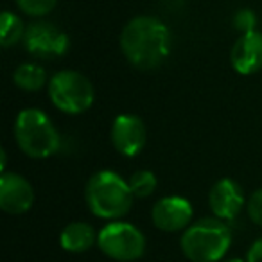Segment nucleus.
Here are the masks:
<instances>
[{"mask_svg": "<svg viewBox=\"0 0 262 262\" xmlns=\"http://www.w3.org/2000/svg\"><path fill=\"white\" fill-rule=\"evenodd\" d=\"M127 183H129V189L133 192V196L147 198L157 189V176L151 171H137Z\"/></svg>", "mask_w": 262, "mask_h": 262, "instance_id": "dca6fc26", "label": "nucleus"}, {"mask_svg": "<svg viewBox=\"0 0 262 262\" xmlns=\"http://www.w3.org/2000/svg\"><path fill=\"white\" fill-rule=\"evenodd\" d=\"M24 34H26V27H24L22 20L9 11L2 13L0 16V43L2 47H13L20 40H24Z\"/></svg>", "mask_w": 262, "mask_h": 262, "instance_id": "2eb2a0df", "label": "nucleus"}, {"mask_svg": "<svg viewBox=\"0 0 262 262\" xmlns=\"http://www.w3.org/2000/svg\"><path fill=\"white\" fill-rule=\"evenodd\" d=\"M246 262H262V237L250 246L246 255Z\"/></svg>", "mask_w": 262, "mask_h": 262, "instance_id": "aec40b11", "label": "nucleus"}, {"mask_svg": "<svg viewBox=\"0 0 262 262\" xmlns=\"http://www.w3.org/2000/svg\"><path fill=\"white\" fill-rule=\"evenodd\" d=\"M97 235L95 230L92 228L88 223L76 221L70 223L63 228L61 237H59V243L65 251L70 253H83V251L90 250L95 243H97Z\"/></svg>", "mask_w": 262, "mask_h": 262, "instance_id": "ddd939ff", "label": "nucleus"}, {"mask_svg": "<svg viewBox=\"0 0 262 262\" xmlns=\"http://www.w3.org/2000/svg\"><path fill=\"white\" fill-rule=\"evenodd\" d=\"M22 13L29 16H43L54 9L56 0H16Z\"/></svg>", "mask_w": 262, "mask_h": 262, "instance_id": "f3484780", "label": "nucleus"}, {"mask_svg": "<svg viewBox=\"0 0 262 262\" xmlns=\"http://www.w3.org/2000/svg\"><path fill=\"white\" fill-rule=\"evenodd\" d=\"M223 262H244V260H243V258H237L235 257V258H226V260H223Z\"/></svg>", "mask_w": 262, "mask_h": 262, "instance_id": "412c9836", "label": "nucleus"}, {"mask_svg": "<svg viewBox=\"0 0 262 262\" xmlns=\"http://www.w3.org/2000/svg\"><path fill=\"white\" fill-rule=\"evenodd\" d=\"M84 196L92 214L110 221L124 217L133 205V192L129 189V183H126L113 171L95 172L88 180Z\"/></svg>", "mask_w": 262, "mask_h": 262, "instance_id": "f03ea898", "label": "nucleus"}, {"mask_svg": "<svg viewBox=\"0 0 262 262\" xmlns=\"http://www.w3.org/2000/svg\"><path fill=\"white\" fill-rule=\"evenodd\" d=\"M120 49L127 61L137 69H157L171 52V33L158 18L137 16L122 29Z\"/></svg>", "mask_w": 262, "mask_h": 262, "instance_id": "f257e3e1", "label": "nucleus"}, {"mask_svg": "<svg viewBox=\"0 0 262 262\" xmlns=\"http://www.w3.org/2000/svg\"><path fill=\"white\" fill-rule=\"evenodd\" d=\"M97 246L113 260L133 262L139 260L146 251V237L129 223L113 221L99 232Z\"/></svg>", "mask_w": 262, "mask_h": 262, "instance_id": "423d86ee", "label": "nucleus"}, {"mask_svg": "<svg viewBox=\"0 0 262 262\" xmlns=\"http://www.w3.org/2000/svg\"><path fill=\"white\" fill-rule=\"evenodd\" d=\"M112 144L122 157H137L146 144V126L142 119L129 113L117 117L112 124Z\"/></svg>", "mask_w": 262, "mask_h": 262, "instance_id": "6e6552de", "label": "nucleus"}, {"mask_svg": "<svg viewBox=\"0 0 262 262\" xmlns=\"http://www.w3.org/2000/svg\"><path fill=\"white\" fill-rule=\"evenodd\" d=\"M232 67L243 76H251L262 69V34L258 31L241 34L230 52Z\"/></svg>", "mask_w": 262, "mask_h": 262, "instance_id": "f8f14e48", "label": "nucleus"}, {"mask_svg": "<svg viewBox=\"0 0 262 262\" xmlns=\"http://www.w3.org/2000/svg\"><path fill=\"white\" fill-rule=\"evenodd\" d=\"M255 26H257V18H255V13L250 9H241L233 16V27L239 31L241 34L253 33Z\"/></svg>", "mask_w": 262, "mask_h": 262, "instance_id": "a211bd4d", "label": "nucleus"}, {"mask_svg": "<svg viewBox=\"0 0 262 262\" xmlns=\"http://www.w3.org/2000/svg\"><path fill=\"white\" fill-rule=\"evenodd\" d=\"M192 205L189 200L182 196H167L162 198L153 207L151 217L153 225L162 232H180L187 230L192 221Z\"/></svg>", "mask_w": 262, "mask_h": 262, "instance_id": "1a4fd4ad", "label": "nucleus"}, {"mask_svg": "<svg viewBox=\"0 0 262 262\" xmlns=\"http://www.w3.org/2000/svg\"><path fill=\"white\" fill-rule=\"evenodd\" d=\"M18 147L31 158H49L59 149V133L41 110H22L15 122Z\"/></svg>", "mask_w": 262, "mask_h": 262, "instance_id": "20e7f679", "label": "nucleus"}, {"mask_svg": "<svg viewBox=\"0 0 262 262\" xmlns=\"http://www.w3.org/2000/svg\"><path fill=\"white\" fill-rule=\"evenodd\" d=\"M13 81L18 88L26 92H38L40 88H43L47 76H45V70L40 65H34V63H26V65H20L15 70V76Z\"/></svg>", "mask_w": 262, "mask_h": 262, "instance_id": "4468645a", "label": "nucleus"}, {"mask_svg": "<svg viewBox=\"0 0 262 262\" xmlns=\"http://www.w3.org/2000/svg\"><path fill=\"white\" fill-rule=\"evenodd\" d=\"M34 192L31 183L16 172H2L0 176V208L18 215L33 207Z\"/></svg>", "mask_w": 262, "mask_h": 262, "instance_id": "9d476101", "label": "nucleus"}, {"mask_svg": "<svg viewBox=\"0 0 262 262\" xmlns=\"http://www.w3.org/2000/svg\"><path fill=\"white\" fill-rule=\"evenodd\" d=\"M248 215L255 225L262 226V189L255 190L248 200Z\"/></svg>", "mask_w": 262, "mask_h": 262, "instance_id": "6ab92c4d", "label": "nucleus"}, {"mask_svg": "<svg viewBox=\"0 0 262 262\" xmlns=\"http://www.w3.org/2000/svg\"><path fill=\"white\" fill-rule=\"evenodd\" d=\"M49 97L52 104L65 113H83L94 102V86L77 70H61L49 83Z\"/></svg>", "mask_w": 262, "mask_h": 262, "instance_id": "39448f33", "label": "nucleus"}, {"mask_svg": "<svg viewBox=\"0 0 262 262\" xmlns=\"http://www.w3.org/2000/svg\"><path fill=\"white\" fill-rule=\"evenodd\" d=\"M182 251L192 262H217L232 244V232L219 217H205L190 225L182 235Z\"/></svg>", "mask_w": 262, "mask_h": 262, "instance_id": "7ed1b4c3", "label": "nucleus"}, {"mask_svg": "<svg viewBox=\"0 0 262 262\" xmlns=\"http://www.w3.org/2000/svg\"><path fill=\"white\" fill-rule=\"evenodd\" d=\"M208 203L215 217L223 221H232L241 214L244 207V194L237 182L230 178H223L210 189Z\"/></svg>", "mask_w": 262, "mask_h": 262, "instance_id": "9b49d317", "label": "nucleus"}, {"mask_svg": "<svg viewBox=\"0 0 262 262\" xmlns=\"http://www.w3.org/2000/svg\"><path fill=\"white\" fill-rule=\"evenodd\" d=\"M22 43L29 54L41 59L59 58L69 51V36L51 22H34L26 27Z\"/></svg>", "mask_w": 262, "mask_h": 262, "instance_id": "0eeeda50", "label": "nucleus"}]
</instances>
